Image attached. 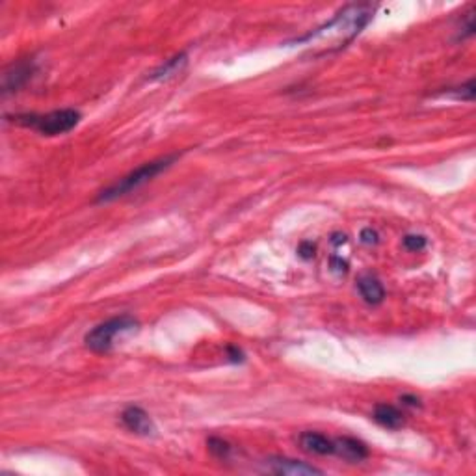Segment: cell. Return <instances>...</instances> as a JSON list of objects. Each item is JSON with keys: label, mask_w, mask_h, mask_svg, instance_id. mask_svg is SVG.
I'll return each mask as SVG.
<instances>
[{"label": "cell", "mask_w": 476, "mask_h": 476, "mask_svg": "<svg viewBox=\"0 0 476 476\" xmlns=\"http://www.w3.org/2000/svg\"><path fill=\"white\" fill-rule=\"evenodd\" d=\"M374 421L379 426L387 428V430H399L404 424V415L396 406L379 404L374 409Z\"/></svg>", "instance_id": "11"}, {"label": "cell", "mask_w": 476, "mask_h": 476, "mask_svg": "<svg viewBox=\"0 0 476 476\" xmlns=\"http://www.w3.org/2000/svg\"><path fill=\"white\" fill-rule=\"evenodd\" d=\"M207 447H209L210 454L220 458V460H225V458H229V454H231V445L220 438H210L209 441H207Z\"/></svg>", "instance_id": "13"}, {"label": "cell", "mask_w": 476, "mask_h": 476, "mask_svg": "<svg viewBox=\"0 0 476 476\" xmlns=\"http://www.w3.org/2000/svg\"><path fill=\"white\" fill-rule=\"evenodd\" d=\"M177 161V155L164 156V158H158V161H151L141 164L140 168H136L131 173H126L125 177H121L119 180H116L114 185H110L108 188H104L99 194L97 201L99 203H108V201H114L117 198H123V195L131 194L134 190L141 188L144 185H147L151 179H155L156 175H161L162 171L168 170L173 162Z\"/></svg>", "instance_id": "2"}, {"label": "cell", "mask_w": 476, "mask_h": 476, "mask_svg": "<svg viewBox=\"0 0 476 476\" xmlns=\"http://www.w3.org/2000/svg\"><path fill=\"white\" fill-rule=\"evenodd\" d=\"M82 116L75 108H63V110H53L49 114H17L11 121L21 126L34 129L43 136H62L73 131L80 123Z\"/></svg>", "instance_id": "3"}, {"label": "cell", "mask_w": 476, "mask_h": 476, "mask_svg": "<svg viewBox=\"0 0 476 476\" xmlns=\"http://www.w3.org/2000/svg\"><path fill=\"white\" fill-rule=\"evenodd\" d=\"M136 330L138 320H134L132 316H114L110 320L102 322V324L93 328L92 331H88L86 337H84V342L95 354H107V352L112 350L117 337L126 335V333H132V331Z\"/></svg>", "instance_id": "4"}, {"label": "cell", "mask_w": 476, "mask_h": 476, "mask_svg": "<svg viewBox=\"0 0 476 476\" xmlns=\"http://www.w3.org/2000/svg\"><path fill=\"white\" fill-rule=\"evenodd\" d=\"M121 423L129 432L138 433V436H151L155 432V424L151 417L138 406H129L123 409Z\"/></svg>", "instance_id": "5"}, {"label": "cell", "mask_w": 476, "mask_h": 476, "mask_svg": "<svg viewBox=\"0 0 476 476\" xmlns=\"http://www.w3.org/2000/svg\"><path fill=\"white\" fill-rule=\"evenodd\" d=\"M426 237H423V234H406V237L402 238V246L408 251H423L424 248H426Z\"/></svg>", "instance_id": "14"}, {"label": "cell", "mask_w": 476, "mask_h": 476, "mask_svg": "<svg viewBox=\"0 0 476 476\" xmlns=\"http://www.w3.org/2000/svg\"><path fill=\"white\" fill-rule=\"evenodd\" d=\"M335 441V454L348 462H361L369 458V447L363 441L355 438H337Z\"/></svg>", "instance_id": "9"}, {"label": "cell", "mask_w": 476, "mask_h": 476, "mask_svg": "<svg viewBox=\"0 0 476 476\" xmlns=\"http://www.w3.org/2000/svg\"><path fill=\"white\" fill-rule=\"evenodd\" d=\"M186 63V54L180 53V54H175L173 58L166 60L164 63H162L161 67L156 69L155 73L151 75V80H162V78H170L171 75H175L177 71H179L183 65Z\"/></svg>", "instance_id": "12"}, {"label": "cell", "mask_w": 476, "mask_h": 476, "mask_svg": "<svg viewBox=\"0 0 476 476\" xmlns=\"http://www.w3.org/2000/svg\"><path fill=\"white\" fill-rule=\"evenodd\" d=\"M376 6L372 4H350L342 8L339 13L326 25L316 28L311 34L296 39V43H307L318 50V56L337 53L345 49L346 45L354 41L363 32V28L369 25L374 17Z\"/></svg>", "instance_id": "1"}, {"label": "cell", "mask_w": 476, "mask_h": 476, "mask_svg": "<svg viewBox=\"0 0 476 476\" xmlns=\"http://www.w3.org/2000/svg\"><path fill=\"white\" fill-rule=\"evenodd\" d=\"M316 246L313 242H301V246L298 248V253H300V257L303 259H313L315 257Z\"/></svg>", "instance_id": "17"}, {"label": "cell", "mask_w": 476, "mask_h": 476, "mask_svg": "<svg viewBox=\"0 0 476 476\" xmlns=\"http://www.w3.org/2000/svg\"><path fill=\"white\" fill-rule=\"evenodd\" d=\"M448 95H450V97H454V99H458V101H469V102H471L472 99H475V80L471 78V80H469L465 86L452 90Z\"/></svg>", "instance_id": "15"}, {"label": "cell", "mask_w": 476, "mask_h": 476, "mask_svg": "<svg viewBox=\"0 0 476 476\" xmlns=\"http://www.w3.org/2000/svg\"><path fill=\"white\" fill-rule=\"evenodd\" d=\"M268 469L276 475L285 476H309V475H322L320 469L313 465H307L303 462H296L291 458H270L266 460Z\"/></svg>", "instance_id": "6"}, {"label": "cell", "mask_w": 476, "mask_h": 476, "mask_svg": "<svg viewBox=\"0 0 476 476\" xmlns=\"http://www.w3.org/2000/svg\"><path fill=\"white\" fill-rule=\"evenodd\" d=\"M34 71V62H21L17 65L13 63L4 73V86H2L4 93L17 92L21 86H25L30 78H32Z\"/></svg>", "instance_id": "8"}, {"label": "cell", "mask_w": 476, "mask_h": 476, "mask_svg": "<svg viewBox=\"0 0 476 476\" xmlns=\"http://www.w3.org/2000/svg\"><path fill=\"white\" fill-rule=\"evenodd\" d=\"M359 238H361V242L367 244V246H376V244L379 242L378 231H376V229H372V227L363 229V231H361V234H359Z\"/></svg>", "instance_id": "16"}, {"label": "cell", "mask_w": 476, "mask_h": 476, "mask_svg": "<svg viewBox=\"0 0 476 476\" xmlns=\"http://www.w3.org/2000/svg\"><path fill=\"white\" fill-rule=\"evenodd\" d=\"M357 291H359L361 298L370 305H379L385 300L384 285L372 274H364L357 279Z\"/></svg>", "instance_id": "10"}, {"label": "cell", "mask_w": 476, "mask_h": 476, "mask_svg": "<svg viewBox=\"0 0 476 476\" xmlns=\"http://www.w3.org/2000/svg\"><path fill=\"white\" fill-rule=\"evenodd\" d=\"M229 355H231V361H242V352L237 350V348H233V346H229L227 348Z\"/></svg>", "instance_id": "19"}, {"label": "cell", "mask_w": 476, "mask_h": 476, "mask_svg": "<svg viewBox=\"0 0 476 476\" xmlns=\"http://www.w3.org/2000/svg\"><path fill=\"white\" fill-rule=\"evenodd\" d=\"M331 270H333V272L345 274L346 270H348V264H346L340 257H331Z\"/></svg>", "instance_id": "18"}, {"label": "cell", "mask_w": 476, "mask_h": 476, "mask_svg": "<svg viewBox=\"0 0 476 476\" xmlns=\"http://www.w3.org/2000/svg\"><path fill=\"white\" fill-rule=\"evenodd\" d=\"M300 447L315 456H331L335 454V441L324 433L303 432L300 436Z\"/></svg>", "instance_id": "7"}, {"label": "cell", "mask_w": 476, "mask_h": 476, "mask_svg": "<svg viewBox=\"0 0 476 476\" xmlns=\"http://www.w3.org/2000/svg\"><path fill=\"white\" fill-rule=\"evenodd\" d=\"M402 402L404 404H408V406H413V408H417V406H421V400L418 399H415V396H408V394H406V396H402Z\"/></svg>", "instance_id": "20"}]
</instances>
